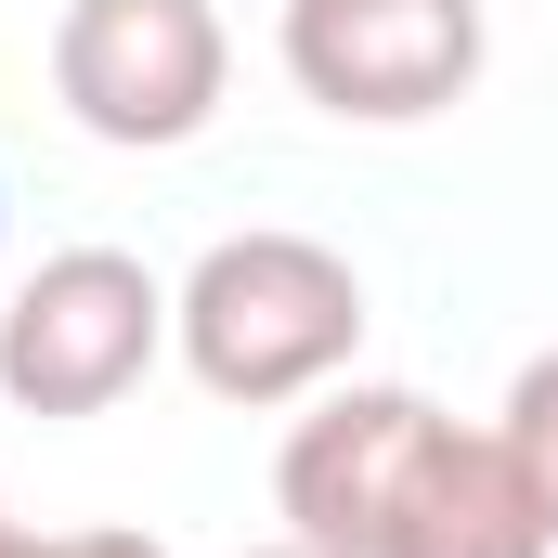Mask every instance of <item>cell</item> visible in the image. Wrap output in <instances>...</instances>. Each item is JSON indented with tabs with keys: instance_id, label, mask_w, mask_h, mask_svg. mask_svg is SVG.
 I'll use <instances>...</instances> for the list:
<instances>
[{
	"instance_id": "cell-6",
	"label": "cell",
	"mask_w": 558,
	"mask_h": 558,
	"mask_svg": "<svg viewBox=\"0 0 558 558\" xmlns=\"http://www.w3.org/2000/svg\"><path fill=\"white\" fill-rule=\"evenodd\" d=\"M377 558H558L546 507H533V481L507 454V428H454V416L428 428Z\"/></svg>"
},
{
	"instance_id": "cell-2",
	"label": "cell",
	"mask_w": 558,
	"mask_h": 558,
	"mask_svg": "<svg viewBox=\"0 0 558 558\" xmlns=\"http://www.w3.org/2000/svg\"><path fill=\"white\" fill-rule=\"evenodd\" d=\"M169 351V286L131 247H52L0 299V403L13 416H105Z\"/></svg>"
},
{
	"instance_id": "cell-7",
	"label": "cell",
	"mask_w": 558,
	"mask_h": 558,
	"mask_svg": "<svg viewBox=\"0 0 558 558\" xmlns=\"http://www.w3.org/2000/svg\"><path fill=\"white\" fill-rule=\"evenodd\" d=\"M507 454H520V481H533V507H546V533H558V351H533L520 377H507Z\"/></svg>"
},
{
	"instance_id": "cell-5",
	"label": "cell",
	"mask_w": 558,
	"mask_h": 558,
	"mask_svg": "<svg viewBox=\"0 0 558 558\" xmlns=\"http://www.w3.org/2000/svg\"><path fill=\"white\" fill-rule=\"evenodd\" d=\"M428 428H441L428 390H364V377H351V390H312V416L286 428V454H274L286 533H299V546H325V558H377Z\"/></svg>"
},
{
	"instance_id": "cell-1",
	"label": "cell",
	"mask_w": 558,
	"mask_h": 558,
	"mask_svg": "<svg viewBox=\"0 0 558 558\" xmlns=\"http://www.w3.org/2000/svg\"><path fill=\"white\" fill-rule=\"evenodd\" d=\"M169 351H182L195 390L234 403V416L312 403V390H338L351 351H364V274H351L325 234H286V221L221 234L195 274L169 286Z\"/></svg>"
},
{
	"instance_id": "cell-11",
	"label": "cell",
	"mask_w": 558,
	"mask_h": 558,
	"mask_svg": "<svg viewBox=\"0 0 558 558\" xmlns=\"http://www.w3.org/2000/svg\"><path fill=\"white\" fill-rule=\"evenodd\" d=\"M0 208H13V195H0Z\"/></svg>"
},
{
	"instance_id": "cell-10",
	"label": "cell",
	"mask_w": 558,
	"mask_h": 558,
	"mask_svg": "<svg viewBox=\"0 0 558 558\" xmlns=\"http://www.w3.org/2000/svg\"><path fill=\"white\" fill-rule=\"evenodd\" d=\"M247 558H325V546H299V533H274V546H247Z\"/></svg>"
},
{
	"instance_id": "cell-8",
	"label": "cell",
	"mask_w": 558,
	"mask_h": 558,
	"mask_svg": "<svg viewBox=\"0 0 558 558\" xmlns=\"http://www.w3.org/2000/svg\"><path fill=\"white\" fill-rule=\"evenodd\" d=\"M65 558H169L156 533H65Z\"/></svg>"
},
{
	"instance_id": "cell-4",
	"label": "cell",
	"mask_w": 558,
	"mask_h": 558,
	"mask_svg": "<svg viewBox=\"0 0 558 558\" xmlns=\"http://www.w3.org/2000/svg\"><path fill=\"white\" fill-rule=\"evenodd\" d=\"M286 78L299 105L351 118V131H416L441 105L481 92V0H286Z\"/></svg>"
},
{
	"instance_id": "cell-3",
	"label": "cell",
	"mask_w": 558,
	"mask_h": 558,
	"mask_svg": "<svg viewBox=\"0 0 558 558\" xmlns=\"http://www.w3.org/2000/svg\"><path fill=\"white\" fill-rule=\"evenodd\" d=\"M234 39L208 0H65L52 26V105L118 156H169L221 118Z\"/></svg>"
},
{
	"instance_id": "cell-9",
	"label": "cell",
	"mask_w": 558,
	"mask_h": 558,
	"mask_svg": "<svg viewBox=\"0 0 558 558\" xmlns=\"http://www.w3.org/2000/svg\"><path fill=\"white\" fill-rule=\"evenodd\" d=\"M0 558H65V546H39V533H13V520H0Z\"/></svg>"
}]
</instances>
